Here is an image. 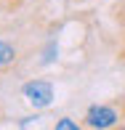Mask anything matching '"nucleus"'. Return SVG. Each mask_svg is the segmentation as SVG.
<instances>
[{
  "instance_id": "obj_1",
  "label": "nucleus",
  "mask_w": 125,
  "mask_h": 130,
  "mask_svg": "<svg viewBox=\"0 0 125 130\" xmlns=\"http://www.w3.org/2000/svg\"><path fill=\"white\" fill-rule=\"evenodd\" d=\"M82 120H85V127H99V130H104V127H115L117 122H120V114H117L115 106L96 104V106H91V109L85 111Z\"/></svg>"
},
{
  "instance_id": "obj_2",
  "label": "nucleus",
  "mask_w": 125,
  "mask_h": 130,
  "mask_svg": "<svg viewBox=\"0 0 125 130\" xmlns=\"http://www.w3.org/2000/svg\"><path fill=\"white\" fill-rule=\"evenodd\" d=\"M24 96L35 109H45L53 101V85L45 80H29L24 85Z\"/></svg>"
},
{
  "instance_id": "obj_3",
  "label": "nucleus",
  "mask_w": 125,
  "mask_h": 130,
  "mask_svg": "<svg viewBox=\"0 0 125 130\" xmlns=\"http://www.w3.org/2000/svg\"><path fill=\"white\" fill-rule=\"evenodd\" d=\"M13 61H16V45L8 40H0V69L11 67Z\"/></svg>"
},
{
  "instance_id": "obj_4",
  "label": "nucleus",
  "mask_w": 125,
  "mask_h": 130,
  "mask_svg": "<svg viewBox=\"0 0 125 130\" xmlns=\"http://www.w3.org/2000/svg\"><path fill=\"white\" fill-rule=\"evenodd\" d=\"M53 127H56V130H77V122H72L69 117H61Z\"/></svg>"
}]
</instances>
